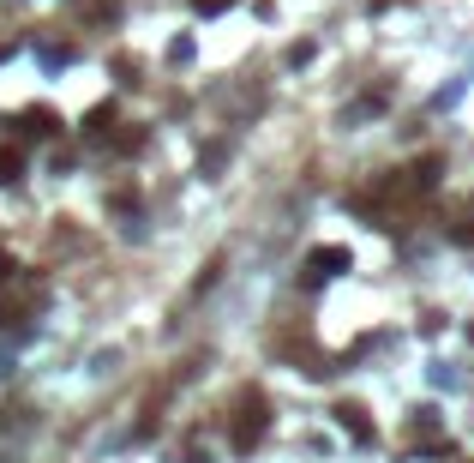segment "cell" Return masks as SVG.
<instances>
[{"instance_id": "7", "label": "cell", "mask_w": 474, "mask_h": 463, "mask_svg": "<svg viewBox=\"0 0 474 463\" xmlns=\"http://www.w3.org/2000/svg\"><path fill=\"white\" fill-rule=\"evenodd\" d=\"M409 181H415V187H433V181H438V157L415 162V169H409Z\"/></svg>"}, {"instance_id": "8", "label": "cell", "mask_w": 474, "mask_h": 463, "mask_svg": "<svg viewBox=\"0 0 474 463\" xmlns=\"http://www.w3.org/2000/svg\"><path fill=\"white\" fill-rule=\"evenodd\" d=\"M198 13H204V19H217V13H228V6H235V0H193Z\"/></svg>"}, {"instance_id": "6", "label": "cell", "mask_w": 474, "mask_h": 463, "mask_svg": "<svg viewBox=\"0 0 474 463\" xmlns=\"http://www.w3.org/2000/svg\"><path fill=\"white\" fill-rule=\"evenodd\" d=\"M108 127H115V109H108V102L84 115V133H90V139H108Z\"/></svg>"}, {"instance_id": "10", "label": "cell", "mask_w": 474, "mask_h": 463, "mask_svg": "<svg viewBox=\"0 0 474 463\" xmlns=\"http://www.w3.org/2000/svg\"><path fill=\"white\" fill-rule=\"evenodd\" d=\"M6 55H13V48H6V42H0V61H6Z\"/></svg>"}, {"instance_id": "1", "label": "cell", "mask_w": 474, "mask_h": 463, "mask_svg": "<svg viewBox=\"0 0 474 463\" xmlns=\"http://www.w3.org/2000/svg\"><path fill=\"white\" fill-rule=\"evenodd\" d=\"M264 422H271V415H264V397L246 391V397H240V415H235V451H253V445L264 440Z\"/></svg>"}, {"instance_id": "5", "label": "cell", "mask_w": 474, "mask_h": 463, "mask_svg": "<svg viewBox=\"0 0 474 463\" xmlns=\"http://www.w3.org/2000/svg\"><path fill=\"white\" fill-rule=\"evenodd\" d=\"M24 175V151L19 144H0V187H13Z\"/></svg>"}, {"instance_id": "11", "label": "cell", "mask_w": 474, "mask_h": 463, "mask_svg": "<svg viewBox=\"0 0 474 463\" xmlns=\"http://www.w3.org/2000/svg\"><path fill=\"white\" fill-rule=\"evenodd\" d=\"M469 337H474V325H469Z\"/></svg>"}, {"instance_id": "9", "label": "cell", "mask_w": 474, "mask_h": 463, "mask_svg": "<svg viewBox=\"0 0 474 463\" xmlns=\"http://www.w3.org/2000/svg\"><path fill=\"white\" fill-rule=\"evenodd\" d=\"M6 277H13V259H6V253H0V283H6Z\"/></svg>"}, {"instance_id": "2", "label": "cell", "mask_w": 474, "mask_h": 463, "mask_svg": "<svg viewBox=\"0 0 474 463\" xmlns=\"http://www.w3.org/2000/svg\"><path fill=\"white\" fill-rule=\"evenodd\" d=\"M336 271H349V247H313L306 253V283H324Z\"/></svg>"}, {"instance_id": "3", "label": "cell", "mask_w": 474, "mask_h": 463, "mask_svg": "<svg viewBox=\"0 0 474 463\" xmlns=\"http://www.w3.org/2000/svg\"><path fill=\"white\" fill-rule=\"evenodd\" d=\"M336 422H342V433H349V440H373V422H366V409H360V403H336Z\"/></svg>"}, {"instance_id": "4", "label": "cell", "mask_w": 474, "mask_h": 463, "mask_svg": "<svg viewBox=\"0 0 474 463\" xmlns=\"http://www.w3.org/2000/svg\"><path fill=\"white\" fill-rule=\"evenodd\" d=\"M24 133H30V139H55L60 115H55V109H24Z\"/></svg>"}]
</instances>
